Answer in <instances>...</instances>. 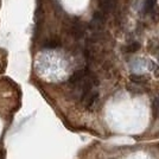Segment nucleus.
Returning <instances> with one entry per match:
<instances>
[{
    "mask_svg": "<svg viewBox=\"0 0 159 159\" xmlns=\"http://www.w3.org/2000/svg\"><path fill=\"white\" fill-rule=\"evenodd\" d=\"M156 4V0H146L145 1V6H144V10L145 11H151Z\"/></svg>",
    "mask_w": 159,
    "mask_h": 159,
    "instance_id": "nucleus-5",
    "label": "nucleus"
},
{
    "mask_svg": "<svg viewBox=\"0 0 159 159\" xmlns=\"http://www.w3.org/2000/svg\"><path fill=\"white\" fill-rule=\"evenodd\" d=\"M129 79L134 83H145V82H147V80H148L147 76H145V75H131Z\"/></svg>",
    "mask_w": 159,
    "mask_h": 159,
    "instance_id": "nucleus-1",
    "label": "nucleus"
},
{
    "mask_svg": "<svg viewBox=\"0 0 159 159\" xmlns=\"http://www.w3.org/2000/svg\"><path fill=\"white\" fill-rule=\"evenodd\" d=\"M140 48V44L138 42H134L132 44H129L128 47H127V51L128 52H135V51H138Z\"/></svg>",
    "mask_w": 159,
    "mask_h": 159,
    "instance_id": "nucleus-3",
    "label": "nucleus"
},
{
    "mask_svg": "<svg viewBox=\"0 0 159 159\" xmlns=\"http://www.w3.org/2000/svg\"><path fill=\"white\" fill-rule=\"evenodd\" d=\"M58 45H60V43L57 40H49V42H47L44 44V48H47V49H55V48H57Z\"/></svg>",
    "mask_w": 159,
    "mask_h": 159,
    "instance_id": "nucleus-4",
    "label": "nucleus"
},
{
    "mask_svg": "<svg viewBox=\"0 0 159 159\" xmlns=\"http://www.w3.org/2000/svg\"><path fill=\"white\" fill-rule=\"evenodd\" d=\"M152 111H153V116H154V119H159V96L153 101Z\"/></svg>",
    "mask_w": 159,
    "mask_h": 159,
    "instance_id": "nucleus-2",
    "label": "nucleus"
}]
</instances>
